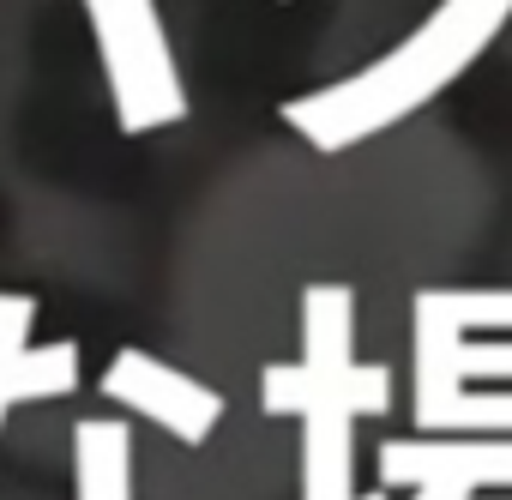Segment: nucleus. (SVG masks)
<instances>
[{
  "label": "nucleus",
  "instance_id": "nucleus-6",
  "mask_svg": "<svg viewBox=\"0 0 512 500\" xmlns=\"http://www.w3.org/2000/svg\"><path fill=\"white\" fill-rule=\"evenodd\" d=\"M512 374V344H464L458 326H446L428 302H416V416L464 392V380Z\"/></svg>",
  "mask_w": 512,
  "mask_h": 500
},
{
  "label": "nucleus",
  "instance_id": "nucleus-4",
  "mask_svg": "<svg viewBox=\"0 0 512 500\" xmlns=\"http://www.w3.org/2000/svg\"><path fill=\"white\" fill-rule=\"evenodd\" d=\"M103 398H115L121 410H139L145 422L169 428L187 446L211 440V428L223 422V398L211 386L187 380L181 368H163L145 350H115V362L103 368Z\"/></svg>",
  "mask_w": 512,
  "mask_h": 500
},
{
  "label": "nucleus",
  "instance_id": "nucleus-2",
  "mask_svg": "<svg viewBox=\"0 0 512 500\" xmlns=\"http://www.w3.org/2000/svg\"><path fill=\"white\" fill-rule=\"evenodd\" d=\"M260 404L272 416L302 422V488L308 500H350V428L356 416H380L392 404L386 368H314L278 362L260 380Z\"/></svg>",
  "mask_w": 512,
  "mask_h": 500
},
{
  "label": "nucleus",
  "instance_id": "nucleus-1",
  "mask_svg": "<svg viewBox=\"0 0 512 500\" xmlns=\"http://www.w3.org/2000/svg\"><path fill=\"white\" fill-rule=\"evenodd\" d=\"M512 0H440V7L398 43L386 49L368 73H350L326 91L290 97L284 121L314 145V151H350L386 127H398L404 115L428 109L446 85H458L482 49L506 31Z\"/></svg>",
  "mask_w": 512,
  "mask_h": 500
},
{
  "label": "nucleus",
  "instance_id": "nucleus-12",
  "mask_svg": "<svg viewBox=\"0 0 512 500\" xmlns=\"http://www.w3.org/2000/svg\"><path fill=\"white\" fill-rule=\"evenodd\" d=\"M368 500H380V494H368Z\"/></svg>",
  "mask_w": 512,
  "mask_h": 500
},
{
  "label": "nucleus",
  "instance_id": "nucleus-7",
  "mask_svg": "<svg viewBox=\"0 0 512 500\" xmlns=\"http://www.w3.org/2000/svg\"><path fill=\"white\" fill-rule=\"evenodd\" d=\"M73 464H79V500H133V440L121 422L91 416L73 434Z\"/></svg>",
  "mask_w": 512,
  "mask_h": 500
},
{
  "label": "nucleus",
  "instance_id": "nucleus-9",
  "mask_svg": "<svg viewBox=\"0 0 512 500\" xmlns=\"http://www.w3.org/2000/svg\"><path fill=\"white\" fill-rule=\"evenodd\" d=\"M422 428H500L512 434V392H452L422 416Z\"/></svg>",
  "mask_w": 512,
  "mask_h": 500
},
{
  "label": "nucleus",
  "instance_id": "nucleus-5",
  "mask_svg": "<svg viewBox=\"0 0 512 500\" xmlns=\"http://www.w3.org/2000/svg\"><path fill=\"white\" fill-rule=\"evenodd\" d=\"M380 482L386 488H428V482H452V488H512V434L500 440H386L380 446Z\"/></svg>",
  "mask_w": 512,
  "mask_h": 500
},
{
  "label": "nucleus",
  "instance_id": "nucleus-3",
  "mask_svg": "<svg viewBox=\"0 0 512 500\" xmlns=\"http://www.w3.org/2000/svg\"><path fill=\"white\" fill-rule=\"evenodd\" d=\"M91 31H97V55L109 73V97H115V121L127 133H157L175 127L187 115V91L163 37V19L151 0H85Z\"/></svg>",
  "mask_w": 512,
  "mask_h": 500
},
{
  "label": "nucleus",
  "instance_id": "nucleus-10",
  "mask_svg": "<svg viewBox=\"0 0 512 500\" xmlns=\"http://www.w3.org/2000/svg\"><path fill=\"white\" fill-rule=\"evenodd\" d=\"M446 326H512V296H500V290H428L422 296Z\"/></svg>",
  "mask_w": 512,
  "mask_h": 500
},
{
  "label": "nucleus",
  "instance_id": "nucleus-11",
  "mask_svg": "<svg viewBox=\"0 0 512 500\" xmlns=\"http://www.w3.org/2000/svg\"><path fill=\"white\" fill-rule=\"evenodd\" d=\"M7 410H13V362L0 368V422H7Z\"/></svg>",
  "mask_w": 512,
  "mask_h": 500
},
{
  "label": "nucleus",
  "instance_id": "nucleus-8",
  "mask_svg": "<svg viewBox=\"0 0 512 500\" xmlns=\"http://www.w3.org/2000/svg\"><path fill=\"white\" fill-rule=\"evenodd\" d=\"M302 362L314 368L350 362V290L344 284H314L302 296Z\"/></svg>",
  "mask_w": 512,
  "mask_h": 500
}]
</instances>
